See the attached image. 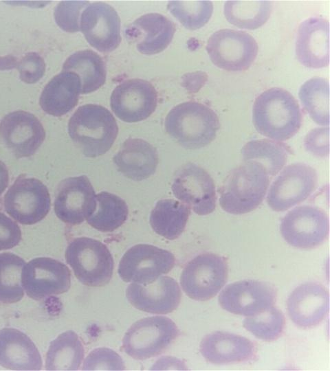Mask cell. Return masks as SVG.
Listing matches in <instances>:
<instances>
[{
	"label": "cell",
	"mask_w": 330,
	"mask_h": 371,
	"mask_svg": "<svg viewBox=\"0 0 330 371\" xmlns=\"http://www.w3.org/2000/svg\"><path fill=\"white\" fill-rule=\"evenodd\" d=\"M252 120L261 135L276 141H285L296 135L302 115L296 98L287 90L273 87L255 100Z\"/></svg>",
	"instance_id": "cell-1"
},
{
	"label": "cell",
	"mask_w": 330,
	"mask_h": 371,
	"mask_svg": "<svg viewBox=\"0 0 330 371\" xmlns=\"http://www.w3.org/2000/svg\"><path fill=\"white\" fill-rule=\"evenodd\" d=\"M68 133L84 155L96 157L111 148L117 137L118 127L107 108L88 104L78 107L72 115Z\"/></svg>",
	"instance_id": "cell-2"
},
{
	"label": "cell",
	"mask_w": 330,
	"mask_h": 371,
	"mask_svg": "<svg viewBox=\"0 0 330 371\" xmlns=\"http://www.w3.org/2000/svg\"><path fill=\"white\" fill-rule=\"evenodd\" d=\"M164 125L166 132L181 146L196 149L215 139L220 123L209 106L189 101L174 106L166 115Z\"/></svg>",
	"instance_id": "cell-3"
},
{
	"label": "cell",
	"mask_w": 330,
	"mask_h": 371,
	"mask_svg": "<svg viewBox=\"0 0 330 371\" xmlns=\"http://www.w3.org/2000/svg\"><path fill=\"white\" fill-rule=\"evenodd\" d=\"M270 176L260 164L248 161L234 168L220 189L221 208L232 214H243L256 209L263 201Z\"/></svg>",
	"instance_id": "cell-4"
},
{
	"label": "cell",
	"mask_w": 330,
	"mask_h": 371,
	"mask_svg": "<svg viewBox=\"0 0 330 371\" xmlns=\"http://www.w3.org/2000/svg\"><path fill=\"white\" fill-rule=\"evenodd\" d=\"M65 259L75 276L89 286H102L111 279L113 259L107 247L88 238H74L65 251Z\"/></svg>",
	"instance_id": "cell-5"
},
{
	"label": "cell",
	"mask_w": 330,
	"mask_h": 371,
	"mask_svg": "<svg viewBox=\"0 0 330 371\" xmlns=\"http://www.w3.org/2000/svg\"><path fill=\"white\" fill-rule=\"evenodd\" d=\"M178 335L179 330L170 319L148 317L131 325L123 338L122 348L132 358L144 360L164 352Z\"/></svg>",
	"instance_id": "cell-6"
},
{
	"label": "cell",
	"mask_w": 330,
	"mask_h": 371,
	"mask_svg": "<svg viewBox=\"0 0 330 371\" xmlns=\"http://www.w3.org/2000/svg\"><path fill=\"white\" fill-rule=\"evenodd\" d=\"M5 211L23 225H33L43 220L50 210V195L40 180L19 175L4 195Z\"/></svg>",
	"instance_id": "cell-7"
},
{
	"label": "cell",
	"mask_w": 330,
	"mask_h": 371,
	"mask_svg": "<svg viewBox=\"0 0 330 371\" xmlns=\"http://www.w3.org/2000/svg\"><path fill=\"white\" fill-rule=\"evenodd\" d=\"M228 267L225 258L213 253L199 254L184 267L180 284L191 299L206 301L221 289L227 282Z\"/></svg>",
	"instance_id": "cell-8"
},
{
	"label": "cell",
	"mask_w": 330,
	"mask_h": 371,
	"mask_svg": "<svg viewBox=\"0 0 330 371\" xmlns=\"http://www.w3.org/2000/svg\"><path fill=\"white\" fill-rule=\"evenodd\" d=\"M206 50L217 67L241 71L248 69L254 61L258 45L253 36L244 31L221 29L210 36Z\"/></svg>",
	"instance_id": "cell-9"
},
{
	"label": "cell",
	"mask_w": 330,
	"mask_h": 371,
	"mask_svg": "<svg viewBox=\"0 0 330 371\" xmlns=\"http://www.w3.org/2000/svg\"><path fill=\"white\" fill-rule=\"evenodd\" d=\"M175 258L169 251L148 244H138L122 257L118 274L126 282L147 284L174 267Z\"/></svg>",
	"instance_id": "cell-10"
},
{
	"label": "cell",
	"mask_w": 330,
	"mask_h": 371,
	"mask_svg": "<svg viewBox=\"0 0 330 371\" xmlns=\"http://www.w3.org/2000/svg\"><path fill=\"white\" fill-rule=\"evenodd\" d=\"M317 183L318 175L313 167L305 163L289 164L272 183L267 203L274 211H285L307 199Z\"/></svg>",
	"instance_id": "cell-11"
},
{
	"label": "cell",
	"mask_w": 330,
	"mask_h": 371,
	"mask_svg": "<svg viewBox=\"0 0 330 371\" xmlns=\"http://www.w3.org/2000/svg\"><path fill=\"white\" fill-rule=\"evenodd\" d=\"M280 232L287 243L300 249H312L327 238L329 223L320 208L304 205L289 211L281 220Z\"/></svg>",
	"instance_id": "cell-12"
},
{
	"label": "cell",
	"mask_w": 330,
	"mask_h": 371,
	"mask_svg": "<svg viewBox=\"0 0 330 371\" xmlns=\"http://www.w3.org/2000/svg\"><path fill=\"white\" fill-rule=\"evenodd\" d=\"M21 282L26 294L39 300L67 292L71 286V272L60 261L48 257L36 258L24 266Z\"/></svg>",
	"instance_id": "cell-13"
},
{
	"label": "cell",
	"mask_w": 330,
	"mask_h": 371,
	"mask_svg": "<svg viewBox=\"0 0 330 371\" xmlns=\"http://www.w3.org/2000/svg\"><path fill=\"white\" fill-rule=\"evenodd\" d=\"M171 188L175 196L197 214H209L216 207L213 179L195 164H187L177 172Z\"/></svg>",
	"instance_id": "cell-14"
},
{
	"label": "cell",
	"mask_w": 330,
	"mask_h": 371,
	"mask_svg": "<svg viewBox=\"0 0 330 371\" xmlns=\"http://www.w3.org/2000/svg\"><path fill=\"white\" fill-rule=\"evenodd\" d=\"M276 295V288L268 282L241 280L226 286L219 295V303L231 313L250 317L274 306Z\"/></svg>",
	"instance_id": "cell-15"
},
{
	"label": "cell",
	"mask_w": 330,
	"mask_h": 371,
	"mask_svg": "<svg viewBox=\"0 0 330 371\" xmlns=\"http://www.w3.org/2000/svg\"><path fill=\"white\" fill-rule=\"evenodd\" d=\"M54 207L56 216L67 224L76 225L87 220L96 207V195L87 177L63 180L56 189Z\"/></svg>",
	"instance_id": "cell-16"
},
{
	"label": "cell",
	"mask_w": 330,
	"mask_h": 371,
	"mask_svg": "<svg viewBox=\"0 0 330 371\" xmlns=\"http://www.w3.org/2000/svg\"><path fill=\"white\" fill-rule=\"evenodd\" d=\"M0 138L16 158L29 157L44 142L45 131L34 115L19 110L8 113L1 120Z\"/></svg>",
	"instance_id": "cell-17"
},
{
	"label": "cell",
	"mask_w": 330,
	"mask_h": 371,
	"mask_svg": "<svg viewBox=\"0 0 330 371\" xmlns=\"http://www.w3.org/2000/svg\"><path fill=\"white\" fill-rule=\"evenodd\" d=\"M110 102L111 109L118 118L126 122H136L146 120L155 111L157 93L149 82L130 79L114 89Z\"/></svg>",
	"instance_id": "cell-18"
},
{
	"label": "cell",
	"mask_w": 330,
	"mask_h": 371,
	"mask_svg": "<svg viewBox=\"0 0 330 371\" xmlns=\"http://www.w3.org/2000/svg\"><path fill=\"white\" fill-rule=\"evenodd\" d=\"M80 29L87 42L100 52L116 49L121 41L120 20L110 5L96 2L83 10Z\"/></svg>",
	"instance_id": "cell-19"
},
{
	"label": "cell",
	"mask_w": 330,
	"mask_h": 371,
	"mask_svg": "<svg viewBox=\"0 0 330 371\" xmlns=\"http://www.w3.org/2000/svg\"><path fill=\"white\" fill-rule=\"evenodd\" d=\"M129 302L136 308L154 314H167L179 306L182 293L169 276H160L147 284L131 283L126 291Z\"/></svg>",
	"instance_id": "cell-20"
},
{
	"label": "cell",
	"mask_w": 330,
	"mask_h": 371,
	"mask_svg": "<svg viewBox=\"0 0 330 371\" xmlns=\"http://www.w3.org/2000/svg\"><path fill=\"white\" fill-rule=\"evenodd\" d=\"M290 319L298 327L313 328L326 317L329 308V292L318 282H307L297 286L287 302Z\"/></svg>",
	"instance_id": "cell-21"
},
{
	"label": "cell",
	"mask_w": 330,
	"mask_h": 371,
	"mask_svg": "<svg viewBox=\"0 0 330 371\" xmlns=\"http://www.w3.org/2000/svg\"><path fill=\"white\" fill-rule=\"evenodd\" d=\"M329 23L324 18L310 17L302 21L298 29L296 54L301 64L319 69L329 63Z\"/></svg>",
	"instance_id": "cell-22"
},
{
	"label": "cell",
	"mask_w": 330,
	"mask_h": 371,
	"mask_svg": "<svg viewBox=\"0 0 330 371\" xmlns=\"http://www.w3.org/2000/svg\"><path fill=\"white\" fill-rule=\"evenodd\" d=\"M175 32V24L157 13L144 14L125 30L127 39L135 43L138 50L151 55L164 50L170 43Z\"/></svg>",
	"instance_id": "cell-23"
},
{
	"label": "cell",
	"mask_w": 330,
	"mask_h": 371,
	"mask_svg": "<svg viewBox=\"0 0 330 371\" xmlns=\"http://www.w3.org/2000/svg\"><path fill=\"white\" fill-rule=\"evenodd\" d=\"M200 351L206 360L213 364L249 361L256 355L255 345L249 339L223 331L206 335L201 342Z\"/></svg>",
	"instance_id": "cell-24"
},
{
	"label": "cell",
	"mask_w": 330,
	"mask_h": 371,
	"mask_svg": "<svg viewBox=\"0 0 330 371\" xmlns=\"http://www.w3.org/2000/svg\"><path fill=\"white\" fill-rule=\"evenodd\" d=\"M42 359L32 339L12 328L0 330V365L16 370H39Z\"/></svg>",
	"instance_id": "cell-25"
},
{
	"label": "cell",
	"mask_w": 330,
	"mask_h": 371,
	"mask_svg": "<svg viewBox=\"0 0 330 371\" xmlns=\"http://www.w3.org/2000/svg\"><path fill=\"white\" fill-rule=\"evenodd\" d=\"M118 170L127 178L142 181L153 175L158 164L157 150L138 138H129L113 157Z\"/></svg>",
	"instance_id": "cell-26"
},
{
	"label": "cell",
	"mask_w": 330,
	"mask_h": 371,
	"mask_svg": "<svg viewBox=\"0 0 330 371\" xmlns=\"http://www.w3.org/2000/svg\"><path fill=\"white\" fill-rule=\"evenodd\" d=\"M81 93L79 77L74 72L62 71L45 85L39 104L46 113L56 117L65 115L78 104Z\"/></svg>",
	"instance_id": "cell-27"
},
{
	"label": "cell",
	"mask_w": 330,
	"mask_h": 371,
	"mask_svg": "<svg viewBox=\"0 0 330 371\" xmlns=\"http://www.w3.org/2000/svg\"><path fill=\"white\" fill-rule=\"evenodd\" d=\"M63 71L74 72L79 77L82 94L96 91L106 80L104 60L90 49L78 51L69 56L63 63Z\"/></svg>",
	"instance_id": "cell-28"
},
{
	"label": "cell",
	"mask_w": 330,
	"mask_h": 371,
	"mask_svg": "<svg viewBox=\"0 0 330 371\" xmlns=\"http://www.w3.org/2000/svg\"><path fill=\"white\" fill-rule=\"evenodd\" d=\"M190 208L174 199H162L157 202L150 215L153 231L168 240L177 238L184 232Z\"/></svg>",
	"instance_id": "cell-29"
},
{
	"label": "cell",
	"mask_w": 330,
	"mask_h": 371,
	"mask_svg": "<svg viewBox=\"0 0 330 371\" xmlns=\"http://www.w3.org/2000/svg\"><path fill=\"white\" fill-rule=\"evenodd\" d=\"M84 358V347L72 330L59 335L50 345L46 354L47 370H77Z\"/></svg>",
	"instance_id": "cell-30"
},
{
	"label": "cell",
	"mask_w": 330,
	"mask_h": 371,
	"mask_svg": "<svg viewBox=\"0 0 330 371\" xmlns=\"http://www.w3.org/2000/svg\"><path fill=\"white\" fill-rule=\"evenodd\" d=\"M289 152L285 144L267 139L251 140L241 150L244 162L253 161L261 165L272 177L283 169Z\"/></svg>",
	"instance_id": "cell-31"
},
{
	"label": "cell",
	"mask_w": 330,
	"mask_h": 371,
	"mask_svg": "<svg viewBox=\"0 0 330 371\" xmlns=\"http://www.w3.org/2000/svg\"><path fill=\"white\" fill-rule=\"evenodd\" d=\"M129 210L120 196L107 192L96 195L94 212L87 219L89 225L102 232H113L126 221Z\"/></svg>",
	"instance_id": "cell-32"
},
{
	"label": "cell",
	"mask_w": 330,
	"mask_h": 371,
	"mask_svg": "<svg viewBox=\"0 0 330 371\" xmlns=\"http://www.w3.org/2000/svg\"><path fill=\"white\" fill-rule=\"evenodd\" d=\"M224 14L232 25L240 28L254 30L262 26L272 11L270 1H227Z\"/></svg>",
	"instance_id": "cell-33"
},
{
	"label": "cell",
	"mask_w": 330,
	"mask_h": 371,
	"mask_svg": "<svg viewBox=\"0 0 330 371\" xmlns=\"http://www.w3.org/2000/svg\"><path fill=\"white\" fill-rule=\"evenodd\" d=\"M299 98L305 110L318 124L329 125V84L323 78H312L302 84Z\"/></svg>",
	"instance_id": "cell-34"
},
{
	"label": "cell",
	"mask_w": 330,
	"mask_h": 371,
	"mask_svg": "<svg viewBox=\"0 0 330 371\" xmlns=\"http://www.w3.org/2000/svg\"><path fill=\"white\" fill-rule=\"evenodd\" d=\"M25 261L19 256L0 254V302L11 304L20 301L24 295L21 273Z\"/></svg>",
	"instance_id": "cell-35"
},
{
	"label": "cell",
	"mask_w": 330,
	"mask_h": 371,
	"mask_svg": "<svg viewBox=\"0 0 330 371\" xmlns=\"http://www.w3.org/2000/svg\"><path fill=\"white\" fill-rule=\"evenodd\" d=\"M285 324L283 313L272 306L256 315L246 317L245 328L256 338L266 341L277 339L282 335Z\"/></svg>",
	"instance_id": "cell-36"
},
{
	"label": "cell",
	"mask_w": 330,
	"mask_h": 371,
	"mask_svg": "<svg viewBox=\"0 0 330 371\" xmlns=\"http://www.w3.org/2000/svg\"><path fill=\"white\" fill-rule=\"evenodd\" d=\"M168 9L179 22L189 30L203 27L213 12L211 1H170Z\"/></svg>",
	"instance_id": "cell-37"
},
{
	"label": "cell",
	"mask_w": 330,
	"mask_h": 371,
	"mask_svg": "<svg viewBox=\"0 0 330 371\" xmlns=\"http://www.w3.org/2000/svg\"><path fill=\"white\" fill-rule=\"evenodd\" d=\"M85 1H63L54 9V19L57 25L67 32H78L80 16L83 8L87 6Z\"/></svg>",
	"instance_id": "cell-38"
},
{
	"label": "cell",
	"mask_w": 330,
	"mask_h": 371,
	"mask_svg": "<svg viewBox=\"0 0 330 371\" xmlns=\"http://www.w3.org/2000/svg\"><path fill=\"white\" fill-rule=\"evenodd\" d=\"M124 363L114 350L98 348L92 350L85 359L83 370H123Z\"/></svg>",
	"instance_id": "cell-39"
},
{
	"label": "cell",
	"mask_w": 330,
	"mask_h": 371,
	"mask_svg": "<svg viewBox=\"0 0 330 371\" xmlns=\"http://www.w3.org/2000/svg\"><path fill=\"white\" fill-rule=\"evenodd\" d=\"M16 68L19 69L21 80L32 84L38 81L44 75L45 63L38 53L29 52L18 61Z\"/></svg>",
	"instance_id": "cell-40"
},
{
	"label": "cell",
	"mask_w": 330,
	"mask_h": 371,
	"mask_svg": "<svg viewBox=\"0 0 330 371\" xmlns=\"http://www.w3.org/2000/svg\"><path fill=\"white\" fill-rule=\"evenodd\" d=\"M305 149L318 157L329 155V127H318L310 131L304 140Z\"/></svg>",
	"instance_id": "cell-41"
},
{
	"label": "cell",
	"mask_w": 330,
	"mask_h": 371,
	"mask_svg": "<svg viewBox=\"0 0 330 371\" xmlns=\"http://www.w3.org/2000/svg\"><path fill=\"white\" fill-rule=\"evenodd\" d=\"M21 231L19 225L0 212V250L10 249L20 243Z\"/></svg>",
	"instance_id": "cell-42"
},
{
	"label": "cell",
	"mask_w": 330,
	"mask_h": 371,
	"mask_svg": "<svg viewBox=\"0 0 330 371\" xmlns=\"http://www.w3.org/2000/svg\"><path fill=\"white\" fill-rule=\"evenodd\" d=\"M9 183V172L6 165L0 160V196L5 191Z\"/></svg>",
	"instance_id": "cell-43"
},
{
	"label": "cell",
	"mask_w": 330,
	"mask_h": 371,
	"mask_svg": "<svg viewBox=\"0 0 330 371\" xmlns=\"http://www.w3.org/2000/svg\"><path fill=\"white\" fill-rule=\"evenodd\" d=\"M18 61L16 57L11 55L0 56V70L14 69L16 67Z\"/></svg>",
	"instance_id": "cell-44"
}]
</instances>
